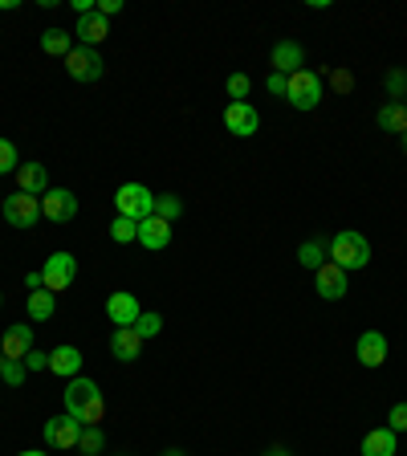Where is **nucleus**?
Masks as SVG:
<instances>
[{
    "label": "nucleus",
    "instance_id": "1",
    "mask_svg": "<svg viewBox=\"0 0 407 456\" xmlns=\"http://www.w3.org/2000/svg\"><path fill=\"white\" fill-rule=\"evenodd\" d=\"M61 399H66L69 416L82 420V424H102V420H107V399H102V391H98L94 379H86V375L69 379L66 391H61Z\"/></svg>",
    "mask_w": 407,
    "mask_h": 456
},
{
    "label": "nucleus",
    "instance_id": "2",
    "mask_svg": "<svg viewBox=\"0 0 407 456\" xmlns=\"http://www.w3.org/2000/svg\"><path fill=\"white\" fill-rule=\"evenodd\" d=\"M326 261H334L339 269H367L371 265V244L363 233H355V228H342V233H334V241L326 244Z\"/></svg>",
    "mask_w": 407,
    "mask_h": 456
},
{
    "label": "nucleus",
    "instance_id": "3",
    "mask_svg": "<svg viewBox=\"0 0 407 456\" xmlns=\"http://www.w3.org/2000/svg\"><path fill=\"white\" fill-rule=\"evenodd\" d=\"M115 208L118 216H126V220H147V216H156V192L143 184H123L115 192Z\"/></svg>",
    "mask_w": 407,
    "mask_h": 456
},
{
    "label": "nucleus",
    "instance_id": "4",
    "mask_svg": "<svg viewBox=\"0 0 407 456\" xmlns=\"http://www.w3.org/2000/svg\"><path fill=\"white\" fill-rule=\"evenodd\" d=\"M74 277H78V261H74V252H49V261L41 265V285H45L49 293H61L74 285Z\"/></svg>",
    "mask_w": 407,
    "mask_h": 456
},
{
    "label": "nucleus",
    "instance_id": "5",
    "mask_svg": "<svg viewBox=\"0 0 407 456\" xmlns=\"http://www.w3.org/2000/svg\"><path fill=\"white\" fill-rule=\"evenodd\" d=\"M285 102H290L293 110H314L322 102V78L314 74V69H298V74H290Z\"/></svg>",
    "mask_w": 407,
    "mask_h": 456
},
{
    "label": "nucleus",
    "instance_id": "6",
    "mask_svg": "<svg viewBox=\"0 0 407 456\" xmlns=\"http://www.w3.org/2000/svg\"><path fill=\"white\" fill-rule=\"evenodd\" d=\"M0 212L12 228H33L41 220V196H29V192H12L0 200Z\"/></svg>",
    "mask_w": 407,
    "mask_h": 456
},
{
    "label": "nucleus",
    "instance_id": "7",
    "mask_svg": "<svg viewBox=\"0 0 407 456\" xmlns=\"http://www.w3.org/2000/svg\"><path fill=\"white\" fill-rule=\"evenodd\" d=\"M66 74L74 82H98L102 74H107V61H102V53L90 45H74L66 58Z\"/></svg>",
    "mask_w": 407,
    "mask_h": 456
},
{
    "label": "nucleus",
    "instance_id": "8",
    "mask_svg": "<svg viewBox=\"0 0 407 456\" xmlns=\"http://www.w3.org/2000/svg\"><path fill=\"white\" fill-rule=\"evenodd\" d=\"M82 428H86L82 420H74L69 412H61V416L45 420V428H41V436H45V444H49V448H61V452H69V448H78Z\"/></svg>",
    "mask_w": 407,
    "mask_h": 456
},
{
    "label": "nucleus",
    "instance_id": "9",
    "mask_svg": "<svg viewBox=\"0 0 407 456\" xmlns=\"http://www.w3.org/2000/svg\"><path fill=\"white\" fill-rule=\"evenodd\" d=\"M41 216L53 224H69L78 216V196L69 192V188H49V192L41 196Z\"/></svg>",
    "mask_w": 407,
    "mask_h": 456
},
{
    "label": "nucleus",
    "instance_id": "10",
    "mask_svg": "<svg viewBox=\"0 0 407 456\" xmlns=\"http://www.w3.org/2000/svg\"><path fill=\"white\" fill-rule=\"evenodd\" d=\"M224 126H228L236 139H252L257 131H261V115H257L252 102H228V110H224Z\"/></svg>",
    "mask_w": 407,
    "mask_h": 456
},
{
    "label": "nucleus",
    "instance_id": "11",
    "mask_svg": "<svg viewBox=\"0 0 407 456\" xmlns=\"http://www.w3.org/2000/svg\"><path fill=\"white\" fill-rule=\"evenodd\" d=\"M314 290H318V298H322V301H339V298H347V290H350L347 269H339L334 261H326L318 273H314Z\"/></svg>",
    "mask_w": 407,
    "mask_h": 456
},
{
    "label": "nucleus",
    "instance_id": "12",
    "mask_svg": "<svg viewBox=\"0 0 407 456\" xmlns=\"http://www.w3.org/2000/svg\"><path fill=\"white\" fill-rule=\"evenodd\" d=\"M355 355H359L363 367H383L387 363V334H379V331H363L359 342H355Z\"/></svg>",
    "mask_w": 407,
    "mask_h": 456
},
{
    "label": "nucleus",
    "instance_id": "13",
    "mask_svg": "<svg viewBox=\"0 0 407 456\" xmlns=\"http://www.w3.org/2000/svg\"><path fill=\"white\" fill-rule=\"evenodd\" d=\"M269 66L277 69V74H298V69H306V49L298 45V41H277L273 45V53H269Z\"/></svg>",
    "mask_w": 407,
    "mask_h": 456
},
{
    "label": "nucleus",
    "instance_id": "14",
    "mask_svg": "<svg viewBox=\"0 0 407 456\" xmlns=\"http://www.w3.org/2000/svg\"><path fill=\"white\" fill-rule=\"evenodd\" d=\"M74 37L82 41V45H90V49H98L102 41L110 37V20L102 17V12H86V17H78V25H74Z\"/></svg>",
    "mask_w": 407,
    "mask_h": 456
},
{
    "label": "nucleus",
    "instance_id": "15",
    "mask_svg": "<svg viewBox=\"0 0 407 456\" xmlns=\"http://www.w3.org/2000/svg\"><path fill=\"white\" fill-rule=\"evenodd\" d=\"M139 298L135 293H126V290H118V293H110L107 298V318L115 322V326H135L139 322Z\"/></svg>",
    "mask_w": 407,
    "mask_h": 456
},
{
    "label": "nucleus",
    "instance_id": "16",
    "mask_svg": "<svg viewBox=\"0 0 407 456\" xmlns=\"http://www.w3.org/2000/svg\"><path fill=\"white\" fill-rule=\"evenodd\" d=\"M29 350H33V326L17 322V326L4 331V339H0V355H4V359H25Z\"/></svg>",
    "mask_w": 407,
    "mask_h": 456
},
{
    "label": "nucleus",
    "instance_id": "17",
    "mask_svg": "<svg viewBox=\"0 0 407 456\" xmlns=\"http://www.w3.org/2000/svg\"><path fill=\"white\" fill-rule=\"evenodd\" d=\"M139 244H143V249H151V252L167 249V244H172V224L159 220V216L139 220Z\"/></svg>",
    "mask_w": 407,
    "mask_h": 456
},
{
    "label": "nucleus",
    "instance_id": "18",
    "mask_svg": "<svg viewBox=\"0 0 407 456\" xmlns=\"http://www.w3.org/2000/svg\"><path fill=\"white\" fill-rule=\"evenodd\" d=\"M139 350H143V339L135 334V326H115V334H110V355H115L118 363H135Z\"/></svg>",
    "mask_w": 407,
    "mask_h": 456
},
{
    "label": "nucleus",
    "instance_id": "19",
    "mask_svg": "<svg viewBox=\"0 0 407 456\" xmlns=\"http://www.w3.org/2000/svg\"><path fill=\"white\" fill-rule=\"evenodd\" d=\"M12 175H17V192H29V196H45L49 192L45 164H20Z\"/></svg>",
    "mask_w": 407,
    "mask_h": 456
},
{
    "label": "nucleus",
    "instance_id": "20",
    "mask_svg": "<svg viewBox=\"0 0 407 456\" xmlns=\"http://www.w3.org/2000/svg\"><path fill=\"white\" fill-rule=\"evenodd\" d=\"M49 371L53 375H61V379H78V371H82V350L78 347H58V350H49Z\"/></svg>",
    "mask_w": 407,
    "mask_h": 456
},
{
    "label": "nucleus",
    "instance_id": "21",
    "mask_svg": "<svg viewBox=\"0 0 407 456\" xmlns=\"http://www.w3.org/2000/svg\"><path fill=\"white\" fill-rule=\"evenodd\" d=\"M399 432H391V428H375V432H367L363 436V456H395V444H399Z\"/></svg>",
    "mask_w": 407,
    "mask_h": 456
},
{
    "label": "nucleus",
    "instance_id": "22",
    "mask_svg": "<svg viewBox=\"0 0 407 456\" xmlns=\"http://www.w3.org/2000/svg\"><path fill=\"white\" fill-rule=\"evenodd\" d=\"M375 118H379V126H383V131H391V135H403V131H407V107H403V102H383Z\"/></svg>",
    "mask_w": 407,
    "mask_h": 456
},
{
    "label": "nucleus",
    "instance_id": "23",
    "mask_svg": "<svg viewBox=\"0 0 407 456\" xmlns=\"http://www.w3.org/2000/svg\"><path fill=\"white\" fill-rule=\"evenodd\" d=\"M25 310H29L33 322H49L53 318V310H58V298H53L49 290H33L29 301H25Z\"/></svg>",
    "mask_w": 407,
    "mask_h": 456
},
{
    "label": "nucleus",
    "instance_id": "24",
    "mask_svg": "<svg viewBox=\"0 0 407 456\" xmlns=\"http://www.w3.org/2000/svg\"><path fill=\"white\" fill-rule=\"evenodd\" d=\"M69 49H74V37H69L66 29L41 33V53H49V58H69Z\"/></svg>",
    "mask_w": 407,
    "mask_h": 456
},
{
    "label": "nucleus",
    "instance_id": "25",
    "mask_svg": "<svg viewBox=\"0 0 407 456\" xmlns=\"http://www.w3.org/2000/svg\"><path fill=\"white\" fill-rule=\"evenodd\" d=\"M102 448H107V436H102V424H86V428H82L78 452H86V456H102Z\"/></svg>",
    "mask_w": 407,
    "mask_h": 456
},
{
    "label": "nucleus",
    "instance_id": "26",
    "mask_svg": "<svg viewBox=\"0 0 407 456\" xmlns=\"http://www.w3.org/2000/svg\"><path fill=\"white\" fill-rule=\"evenodd\" d=\"M298 261H301V269H314V273H318L322 265H326V244H322V241H306L298 249Z\"/></svg>",
    "mask_w": 407,
    "mask_h": 456
},
{
    "label": "nucleus",
    "instance_id": "27",
    "mask_svg": "<svg viewBox=\"0 0 407 456\" xmlns=\"http://www.w3.org/2000/svg\"><path fill=\"white\" fill-rule=\"evenodd\" d=\"M156 216H159V220H167V224H175L180 216H184V200H180V196H172V192L156 196Z\"/></svg>",
    "mask_w": 407,
    "mask_h": 456
},
{
    "label": "nucleus",
    "instance_id": "28",
    "mask_svg": "<svg viewBox=\"0 0 407 456\" xmlns=\"http://www.w3.org/2000/svg\"><path fill=\"white\" fill-rule=\"evenodd\" d=\"M25 375H29V371H25V363H20V359H4V355H0V383L20 388V383H25Z\"/></svg>",
    "mask_w": 407,
    "mask_h": 456
},
{
    "label": "nucleus",
    "instance_id": "29",
    "mask_svg": "<svg viewBox=\"0 0 407 456\" xmlns=\"http://www.w3.org/2000/svg\"><path fill=\"white\" fill-rule=\"evenodd\" d=\"M110 241H115V244H131V241H139V224H135V220H126V216H115V224H110Z\"/></svg>",
    "mask_w": 407,
    "mask_h": 456
},
{
    "label": "nucleus",
    "instance_id": "30",
    "mask_svg": "<svg viewBox=\"0 0 407 456\" xmlns=\"http://www.w3.org/2000/svg\"><path fill=\"white\" fill-rule=\"evenodd\" d=\"M159 331H164V318H159V314H151V310H143V314H139V322H135V334H139V339H156V334Z\"/></svg>",
    "mask_w": 407,
    "mask_h": 456
},
{
    "label": "nucleus",
    "instance_id": "31",
    "mask_svg": "<svg viewBox=\"0 0 407 456\" xmlns=\"http://www.w3.org/2000/svg\"><path fill=\"white\" fill-rule=\"evenodd\" d=\"M383 86H387L391 102H403V98H407V74H403V69H391V74H387V82H383Z\"/></svg>",
    "mask_w": 407,
    "mask_h": 456
},
{
    "label": "nucleus",
    "instance_id": "32",
    "mask_svg": "<svg viewBox=\"0 0 407 456\" xmlns=\"http://www.w3.org/2000/svg\"><path fill=\"white\" fill-rule=\"evenodd\" d=\"M17 167H20V159H17V147H12L9 139H0V175L17 172Z\"/></svg>",
    "mask_w": 407,
    "mask_h": 456
},
{
    "label": "nucleus",
    "instance_id": "33",
    "mask_svg": "<svg viewBox=\"0 0 407 456\" xmlns=\"http://www.w3.org/2000/svg\"><path fill=\"white\" fill-rule=\"evenodd\" d=\"M224 86H228V98H233V102H249V86H252V82L244 78V74H233Z\"/></svg>",
    "mask_w": 407,
    "mask_h": 456
},
{
    "label": "nucleus",
    "instance_id": "34",
    "mask_svg": "<svg viewBox=\"0 0 407 456\" xmlns=\"http://www.w3.org/2000/svg\"><path fill=\"white\" fill-rule=\"evenodd\" d=\"M387 428L391 432H407V404H395V408L387 412Z\"/></svg>",
    "mask_w": 407,
    "mask_h": 456
},
{
    "label": "nucleus",
    "instance_id": "35",
    "mask_svg": "<svg viewBox=\"0 0 407 456\" xmlns=\"http://www.w3.org/2000/svg\"><path fill=\"white\" fill-rule=\"evenodd\" d=\"M20 363H25V371H49V355H45V350H37V347H33Z\"/></svg>",
    "mask_w": 407,
    "mask_h": 456
},
{
    "label": "nucleus",
    "instance_id": "36",
    "mask_svg": "<svg viewBox=\"0 0 407 456\" xmlns=\"http://www.w3.org/2000/svg\"><path fill=\"white\" fill-rule=\"evenodd\" d=\"M285 90H290V78L273 69V74H269V94H282V98H285Z\"/></svg>",
    "mask_w": 407,
    "mask_h": 456
},
{
    "label": "nucleus",
    "instance_id": "37",
    "mask_svg": "<svg viewBox=\"0 0 407 456\" xmlns=\"http://www.w3.org/2000/svg\"><path fill=\"white\" fill-rule=\"evenodd\" d=\"M330 82H334V90H342V94H347V90L355 86V78H350L347 69H334V74H330Z\"/></svg>",
    "mask_w": 407,
    "mask_h": 456
},
{
    "label": "nucleus",
    "instance_id": "38",
    "mask_svg": "<svg viewBox=\"0 0 407 456\" xmlns=\"http://www.w3.org/2000/svg\"><path fill=\"white\" fill-rule=\"evenodd\" d=\"M94 9H98V12H102V17L110 20V17H115V12H123V0H98Z\"/></svg>",
    "mask_w": 407,
    "mask_h": 456
},
{
    "label": "nucleus",
    "instance_id": "39",
    "mask_svg": "<svg viewBox=\"0 0 407 456\" xmlns=\"http://www.w3.org/2000/svg\"><path fill=\"white\" fill-rule=\"evenodd\" d=\"M25 285H29V293L33 290H45V285H41V273H25Z\"/></svg>",
    "mask_w": 407,
    "mask_h": 456
},
{
    "label": "nucleus",
    "instance_id": "40",
    "mask_svg": "<svg viewBox=\"0 0 407 456\" xmlns=\"http://www.w3.org/2000/svg\"><path fill=\"white\" fill-rule=\"evenodd\" d=\"M265 456H290V452H285V448H269V452H265Z\"/></svg>",
    "mask_w": 407,
    "mask_h": 456
},
{
    "label": "nucleus",
    "instance_id": "41",
    "mask_svg": "<svg viewBox=\"0 0 407 456\" xmlns=\"http://www.w3.org/2000/svg\"><path fill=\"white\" fill-rule=\"evenodd\" d=\"M17 456H45V452H41V448H29V452H17Z\"/></svg>",
    "mask_w": 407,
    "mask_h": 456
},
{
    "label": "nucleus",
    "instance_id": "42",
    "mask_svg": "<svg viewBox=\"0 0 407 456\" xmlns=\"http://www.w3.org/2000/svg\"><path fill=\"white\" fill-rule=\"evenodd\" d=\"M164 456H184V452H180V448H167V452Z\"/></svg>",
    "mask_w": 407,
    "mask_h": 456
},
{
    "label": "nucleus",
    "instance_id": "43",
    "mask_svg": "<svg viewBox=\"0 0 407 456\" xmlns=\"http://www.w3.org/2000/svg\"><path fill=\"white\" fill-rule=\"evenodd\" d=\"M399 143H403V151H407V131H403V135H399Z\"/></svg>",
    "mask_w": 407,
    "mask_h": 456
},
{
    "label": "nucleus",
    "instance_id": "44",
    "mask_svg": "<svg viewBox=\"0 0 407 456\" xmlns=\"http://www.w3.org/2000/svg\"><path fill=\"white\" fill-rule=\"evenodd\" d=\"M403 107H407V98H403Z\"/></svg>",
    "mask_w": 407,
    "mask_h": 456
}]
</instances>
